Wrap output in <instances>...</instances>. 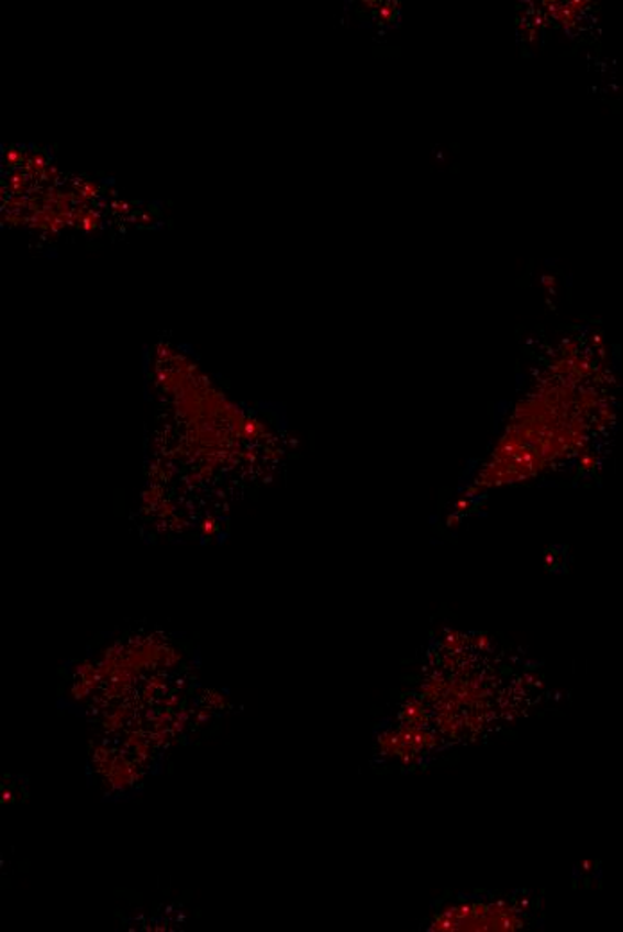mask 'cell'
I'll use <instances>...</instances> for the list:
<instances>
[{
  "instance_id": "6da1fadb",
  "label": "cell",
  "mask_w": 623,
  "mask_h": 932,
  "mask_svg": "<svg viewBox=\"0 0 623 932\" xmlns=\"http://www.w3.org/2000/svg\"><path fill=\"white\" fill-rule=\"evenodd\" d=\"M537 899L531 891L457 894L437 902L426 931H520L531 928Z\"/></svg>"
},
{
  "instance_id": "7a4b0ae2",
  "label": "cell",
  "mask_w": 623,
  "mask_h": 932,
  "mask_svg": "<svg viewBox=\"0 0 623 932\" xmlns=\"http://www.w3.org/2000/svg\"><path fill=\"white\" fill-rule=\"evenodd\" d=\"M218 520L213 519V517H207L203 520V524H201V531H203L204 536H212L218 531Z\"/></svg>"
}]
</instances>
